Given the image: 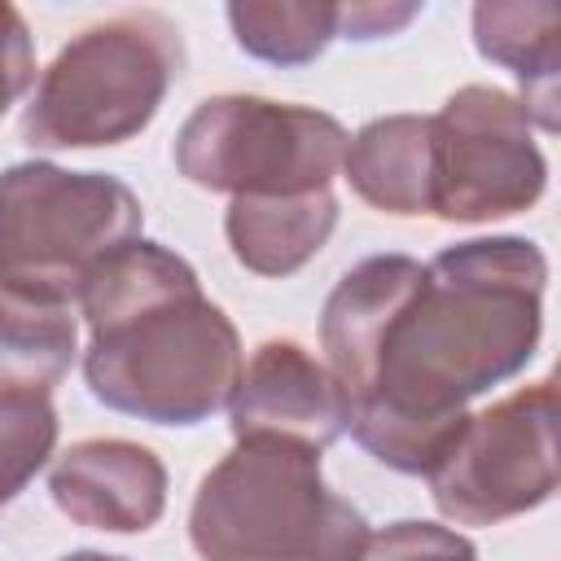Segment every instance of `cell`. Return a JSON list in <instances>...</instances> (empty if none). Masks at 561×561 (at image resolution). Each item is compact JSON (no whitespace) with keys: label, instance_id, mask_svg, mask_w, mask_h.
<instances>
[{"label":"cell","instance_id":"obj_1","mask_svg":"<svg viewBox=\"0 0 561 561\" xmlns=\"http://www.w3.org/2000/svg\"><path fill=\"white\" fill-rule=\"evenodd\" d=\"M543 285L548 259L526 237L438 250L342 399V430L386 469L425 478L469 421V403L535 359Z\"/></svg>","mask_w":561,"mask_h":561},{"label":"cell","instance_id":"obj_2","mask_svg":"<svg viewBox=\"0 0 561 561\" xmlns=\"http://www.w3.org/2000/svg\"><path fill=\"white\" fill-rule=\"evenodd\" d=\"M75 302L92 333L83 377L105 408L149 425H197L228 408L241 333L188 259L136 237L88 272Z\"/></svg>","mask_w":561,"mask_h":561},{"label":"cell","instance_id":"obj_3","mask_svg":"<svg viewBox=\"0 0 561 561\" xmlns=\"http://www.w3.org/2000/svg\"><path fill=\"white\" fill-rule=\"evenodd\" d=\"M364 539L368 522L329 491L320 451L289 438H237L188 508L202 561H359Z\"/></svg>","mask_w":561,"mask_h":561},{"label":"cell","instance_id":"obj_4","mask_svg":"<svg viewBox=\"0 0 561 561\" xmlns=\"http://www.w3.org/2000/svg\"><path fill=\"white\" fill-rule=\"evenodd\" d=\"M184 70V35L158 9H127L79 31L22 110L31 149H101L140 136Z\"/></svg>","mask_w":561,"mask_h":561},{"label":"cell","instance_id":"obj_5","mask_svg":"<svg viewBox=\"0 0 561 561\" xmlns=\"http://www.w3.org/2000/svg\"><path fill=\"white\" fill-rule=\"evenodd\" d=\"M140 197L105 171L13 162L0 171V289L75 302L88 272L140 237Z\"/></svg>","mask_w":561,"mask_h":561},{"label":"cell","instance_id":"obj_6","mask_svg":"<svg viewBox=\"0 0 561 561\" xmlns=\"http://www.w3.org/2000/svg\"><path fill=\"white\" fill-rule=\"evenodd\" d=\"M346 127L311 105L245 92L206 96L175 131V171L228 197H294L342 171Z\"/></svg>","mask_w":561,"mask_h":561},{"label":"cell","instance_id":"obj_7","mask_svg":"<svg viewBox=\"0 0 561 561\" xmlns=\"http://www.w3.org/2000/svg\"><path fill=\"white\" fill-rule=\"evenodd\" d=\"M543 184L548 158L513 92L469 83L430 114V215L447 224H491L530 210Z\"/></svg>","mask_w":561,"mask_h":561},{"label":"cell","instance_id":"obj_8","mask_svg":"<svg viewBox=\"0 0 561 561\" xmlns=\"http://www.w3.org/2000/svg\"><path fill=\"white\" fill-rule=\"evenodd\" d=\"M438 513L456 526H495L539 508L557 491V386L552 377L469 412L451 447L425 473Z\"/></svg>","mask_w":561,"mask_h":561},{"label":"cell","instance_id":"obj_9","mask_svg":"<svg viewBox=\"0 0 561 561\" xmlns=\"http://www.w3.org/2000/svg\"><path fill=\"white\" fill-rule=\"evenodd\" d=\"M228 425L232 438H289L324 451L342 434V394L324 359L302 342L267 337L250 364H241L228 399Z\"/></svg>","mask_w":561,"mask_h":561},{"label":"cell","instance_id":"obj_10","mask_svg":"<svg viewBox=\"0 0 561 561\" xmlns=\"http://www.w3.org/2000/svg\"><path fill=\"white\" fill-rule=\"evenodd\" d=\"M48 491L79 526L140 535L167 508V465L131 438H79L57 456Z\"/></svg>","mask_w":561,"mask_h":561},{"label":"cell","instance_id":"obj_11","mask_svg":"<svg viewBox=\"0 0 561 561\" xmlns=\"http://www.w3.org/2000/svg\"><path fill=\"white\" fill-rule=\"evenodd\" d=\"M561 9L552 0H482L473 4V44L486 61L522 83V105L535 127L557 131L561 75Z\"/></svg>","mask_w":561,"mask_h":561},{"label":"cell","instance_id":"obj_12","mask_svg":"<svg viewBox=\"0 0 561 561\" xmlns=\"http://www.w3.org/2000/svg\"><path fill=\"white\" fill-rule=\"evenodd\" d=\"M337 228L333 188L294 197H232L224 215V237L232 259L254 276H294L307 267Z\"/></svg>","mask_w":561,"mask_h":561},{"label":"cell","instance_id":"obj_13","mask_svg":"<svg viewBox=\"0 0 561 561\" xmlns=\"http://www.w3.org/2000/svg\"><path fill=\"white\" fill-rule=\"evenodd\" d=\"M346 184L386 215H430V114L364 123L342 153Z\"/></svg>","mask_w":561,"mask_h":561},{"label":"cell","instance_id":"obj_14","mask_svg":"<svg viewBox=\"0 0 561 561\" xmlns=\"http://www.w3.org/2000/svg\"><path fill=\"white\" fill-rule=\"evenodd\" d=\"M75 351L79 324L70 302L0 289V399H48Z\"/></svg>","mask_w":561,"mask_h":561},{"label":"cell","instance_id":"obj_15","mask_svg":"<svg viewBox=\"0 0 561 561\" xmlns=\"http://www.w3.org/2000/svg\"><path fill=\"white\" fill-rule=\"evenodd\" d=\"M232 39L245 57L294 70L337 39V4L329 0H232Z\"/></svg>","mask_w":561,"mask_h":561},{"label":"cell","instance_id":"obj_16","mask_svg":"<svg viewBox=\"0 0 561 561\" xmlns=\"http://www.w3.org/2000/svg\"><path fill=\"white\" fill-rule=\"evenodd\" d=\"M57 447V412L48 399H0V504L48 465Z\"/></svg>","mask_w":561,"mask_h":561},{"label":"cell","instance_id":"obj_17","mask_svg":"<svg viewBox=\"0 0 561 561\" xmlns=\"http://www.w3.org/2000/svg\"><path fill=\"white\" fill-rule=\"evenodd\" d=\"M359 561H478V548L438 522H394L364 539Z\"/></svg>","mask_w":561,"mask_h":561},{"label":"cell","instance_id":"obj_18","mask_svg":"<svg viewBox=\"0 0 561 561\" xmlns=\"http://www.w3.org/2000/svg\"><path fill=\"white\" fill-rule=\"evenodd\" d=\"M35 83V44H31V26L26 18L0 0V118L9 114V105L22 101V92Z\"/></svg>","mask_w":561,"mask_h":561},{"label":"cell","instance_id":"obj_19","mask_svg":"<svg viewBox=\"0 0 561 561\" xmlns=\"http://www.w3.org/2000/svg\"><path fill=\"white\" fill-rule=\"evenodd\" d=\"M421 9L416 4H337V35L346 39H381L403 31Z\"/></svg>","mask_w":561,"mask_h":561},{"label":"cell","instance_id":"obj_20","mask_svg":"<svg viewBox=\"0 0 561 561\" xmlns=\"http://www.w3.org/2000/svg\"><path fill=\"white\" fill-rule=\"evenodd\" d=\"M61 561H127V557H110V552H92V548H79V552H66Z\"/></svg>","mask_w":561,"mask_h":561}]
</instances>
